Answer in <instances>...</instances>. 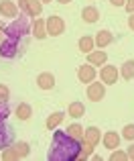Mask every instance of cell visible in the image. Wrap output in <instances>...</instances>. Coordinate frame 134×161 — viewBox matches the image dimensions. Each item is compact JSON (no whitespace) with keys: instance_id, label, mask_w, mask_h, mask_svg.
<instances>
[{"instance_id":"cell-1","label":"cell","mask_w":134,"mask_h":161,"mask_svg":"<svg viewBox=\"0 0 134 161\" xmlns=\"http://www.w3.org/2000/svg\"><path fill=\"white\" fill-rule=\"evenodd\" d=\"M28 29H31V23H28L27 14L12 20L4 29V41L0 43V57L10 59L14 55H18V51L24 47V39L28 35Z\"/></svg>"},{"instance_id":"cell-2","label":"cell","mask_w":134,"mask_h":161,"mask_svg":"<svg viewBox=\"0 0 134 161\" xmlns=\"http://www.w3.org/2000/svg\"><path fill=\"white\" fill-rule=\"evenodd\" d=\"M81 151V141L67 135V130H55L51 139L47 159L49 161H75Z\"/></svg>"},{"instance_id":"cell-3","label":"cell","mask_w":134,"mask_h":161,"mask_svg":"<svg viewBox=\"0 0 134 161\" xmlns=\"http://www.w3.org/2000/svg\"><path fill=\"white\" fill-rule=\"evenodd\" d=\"M28 143L20 141V143H14V145L6 147V149L2 151V159L4 161H14V159H24L28 155Z\"/></svg>"},{"instance_id":"cell-4","label":"cell","mask_w":134,"mask_h":161,"mask_svg":"<svg viewBox=\"0 0 134 161\" xmlns=\"http://www.w3.org/2000/svg\"><path fill=\"white\" fill-rule=\"evenodd\" d=\"M45 27H47V35L59 37L65 33V20L59 14H51L49 19H45Z\"/></svg>"},{"instance_id":"cell-5","label":"cell","mask_w":134,"mask_h":161,"mask_svg":"<svg viewBox=\"0 0 134 161\" xmlns=\"http://www.w3.org/2000/svg\"><path fill=\"white\" fill-rule=\"evenodd\" d=\"M18 8H23L27 16H39L43 12V2L41 0H18Z\"/></svg>"},{"instance_id":"cell-6","label":"cell","mask_w":134,"mask_h":161,"mask_svg":"<svg viewBox=\"0 0 134 161\" xmlns=\"http://www.w3.org/2000/svg\"><path fill=\"white\" fill-rule=\"evenodd\" d=\"M12 139H14V129H12L6 120H0V149L10 147Z\"/></svg>"},{"instance_id":"cell-7","label":"cell","mask_w":134,"mask_h":161,"mask_svg":"<svg viewBox=\"0 0 134 161\" xmlns=\"http://www.w3.org/2000/svg\"><path fill=\"white\" fill-rule=\"evenodd\" d=\"M104 96H106V84H100V82H91L90 86H87V98L91 100V102H100V100H104Z\"/></svg>"},{"instance_id":"cell-8","label":"cell","mask_w":134,"mask_h":161,"mask_svg":"<svg viewBox=\"0 0 134 161\" xmlns=\"http://www.w3.org/2000/svg\"><path fill=\"white\" fill-rule=\"evenodd\" d=\"M118 67L116 65H104L102 69H100V80H102L106 86H110V84H116L118 82Z\"/></svg>"},{"instance_id":"cell-9","label":"cell","mask_w":134,"mask_h":161,"mask_svg":"<svg viewBox=\"0 0 134 161\" xmlns=\"http://www.w3.org/2000/svg\"><path fill=\"white\" fill-rule=\"evenodd\" d=\"M77 80L81 84H91L95 80V67L91 63H85V65L77 67Z\"/></svg>"},{"instance_id":"cell-10","label":"cell","mask_w":134,"mask_h":161,"mask_svg":"<svg viewBox=\"0 0 134 161\" xmlns=\"http://www.w3.org/2000/svg\"><path fill=\"white\" fill-rule=\"evenodd\" d=\"M37 86L41 90H53L55 88V75L51 71H43V74L37 75Z\"/></svg>"},{"instance_id":"cell-11","label":"cell","mask_w":134,"mask_h":161,"mask_svg":"<svg viewBox=\"0 0 134 161\" xmlns=\"http://www.w3.org/2000/svg\"><path fill=\"white\" fill-rule=\"evenodd\" d=\"M0 16H4V19H14V16H18V6H16L12 0H2V2H0Z\"/></svg>"},{"instance_id":"cell-12","label":"cell","mask_w":134,"mask_h":161,"mask_svg":"<svg viewBox=\"0 0 134 161\" xmlns=\"http://www.w3.org/2000/svg\"><path fill=\"white\" fill-rule=\"evenodd\" d=\"M120 135L116 133V130H108V133H104V137H102V143H104V147L106 149H118V145H120Z\"/></svg>"},{"instance_id":"cell-13","label":"cell","mask_w":134,"mask_h":161,"mask_svg":"<svg viewBox=\"0 0 134 161\" xmlns=\"http://www.w3.org/2000/svg\"><path fill=\"white\" fill-rule=\"evenodd\" d=\"M112 41H114V35H112L110 31H106V29H104V31H100V33H95V37H94V43L98 45L100 49L108 47Z\"/></svg>"},{"instance_id":"cell-14","label":"cell","mask_w":134,"mask_h":161,"mask_svg":"<svg viewBox=\"0 0 134 161\" xmlns=\"http://www.w3.org/2000/svg\"><path fill=\"white\" fill-rule=\"evenodd\" d=\"M31 29H33V35H35L39 41H43L45 37H49L47 35V27H45V19H35L33 25H31Z\"/></svg>"},{"instance_id":"cell-15","label":"cell","mask_w":134,"mask_h":161,"mask_svg":"<svg viewBox=\"0 0 134 161\" xmlns=\"http://www.w3.org/2000/svg\"><path fill=\"white\" fill-rule=\"evenodd\" d=\"M100 139H102V137H100V129H98V126H87V129L83 130V141L90 143V145L95 147L100 143Z\"/></svg>"},{"instance_id":"cell-16","label":"cell","mask_w":134,"mask_h":161,"mask_svg":"<svg viewBox=\"0 0 134 161\" xmlns=\"http://www.w3.org/2000/svg\"><path fill=\"white\" fill-rule=\"evenodd\" d=\"M81 19H83V23H87V25H94L95 20H100V10L95 6H85L81 10Z\"/></svg>"},{"instance_id":"cell-17","label":"cell","mask_w":134,"mask_h":161,"mask_svg":"<svg viewBox=\"0 0 134 161\" xmlns=\"http://www.w3.org/2000/svg\"><path fill=\"white\" fill-rule=\"evenodd\" d=\"M106 59H108L106 51H90L87 53V63H91V65H104Z\"/></svg>"},{"instance_id":"cell-18","label":"cell","mask_w":134,"mask_h":161,"mask_svg":"<svg viewBox=\"0 0 134 161\" xmlns=\"http://www.w3.org/2000/svg\"><path fill=\"white\" fill-rule=\"evenodd\" d=\"M63 118H65V114L61 112H53V114H49V118H47V122H45V126H47L49 130H55L57 126L61 125V122H63Z\"/></svg>"},{"instance_id":"cell-19","label":"cell","mask_w":134,"mask_h":161,"mask_svg":"<svg viewBox=\"0 0 134 161\" xmlns=\"http://www.w3.org/2000/svg\"><path fill=\"white\" fill-rule=\"evenodd\" d=\"M67 114H69L71 118H81L83 114H85V106H83V102H71L69 106H67Z\"/></svg>"},{"instance_id":"cell-20","label":"cell","mask_w":134,"mask_h":161,"mask_svg":"<svg viewBox=\"0 0 134 161\" xmlns=\"http://www.w3.org/2000/svg\"><path fill=\"white\" fill-rule=\"evenodd\" d=\"M16 116H18V120H28V118L33 116V108H31V104L20 102L18 106H16Z\"/></svg>"},{"instance_id":"cell-21","label":"cell","mask_w":134,"mask_h":161,"mask_svg":"<svg viewBox=\"0 0 134 161\" xmlns=\"http://www.w3.org/2000/svg\"><path fill=\"white\" fill-rule=\"evenodd\" d=\"M120 74H122V78L126 80V82H130L134 78V59H128V61L122 63V67H120Z\"/></svg>"},{"instance_id":"cell-22","label":"cell","mask_w":134,"mask_h":161,"mask_svg":"<svg viewBox=\"0 0 134 161\" xmlns=\"http://www.w3.org/2000/svg\"><path fill=\"white\" fill-rule=\"evenodd\" d=\"M79 51H81V53H90V51H94V39H91V37L90 35H83L81 37V39H79Z\"/></svg>"},{"instance_id":"cell-23","label":"cell","mask_w":134,"mask_h":161,"mask_svg":"<svg viewBox=\"0 0 134 161\" xmlns=\"http://www.w3.org/2000/svg\"><path fill=\"white\" fill-rule=\"evenodd\" d=\"M67 135H71V137L77 139V141H83V126L77 125V122H73V125L67 126Z\"/></svg>"},{"instance_id":"cell-24","label":"cell","mask_w":134,"mask_h":161,"mask_svg":"<svg viewBox=\"0 0 134 161\" xmlns=\"http://www.w3.org/2000/svg\"><path fill=\"white\" fill-rule=\"evenodd\" d=\"M91 153H94V145H90V143H85V141H81V151H79V157L77 159H87V157H91Z\"/></svg>"},{"instance_id":"cell-25","label":"cell","mask_w":134,"mask_h":161,"mask_svg":"<svg viewBox=\"0 0 134 161\" xmlns=\"http://www.w3.org/2000/svg\"><path fill=\"white\" fill-rule=\"evenodd\" d=\"M110 161H128V153L126 151H120V149H114L110 155Z\"/></svg>"},{"instance_id":"cell-26","label":"cell","mask_w":134,"mask_h":161,"mask_svg":"<svg viewBox=\"0 0 134 161\" xmlns=\"http://www.w3.org/2000/svg\"><path fill=\"white\" fill-rule=\"evenodd\" d=\"M8 114H10V106H8V100H0V120H6Z\"/></svg>"},{"instance_id":"cell-27","label":"cell","mask_w":134,"mask_h":161,"mask_svg":"<svg viewBox=\"0 0 134 161\" xmlns=\"http://www.w3.org/2000/svg\"><path fill=\"white\" fill-rule=\"evenodd\" d=\"M122 139H126V141H134V125H126L122 129Z\"/></svg>"},{"instance_id":"cell-28","label":"cell","mask_w":134,"mask_h":161,"mask_svg":"<svg viewBox=\"0 0 134 161\" xmlns=\"http://www.w3.org/2000/svg\"><path fill=\"white\" fill-rule=\"evenodd\" d=\"M8 96H10L8 88L4 86V84H0V100H8Z\"/></svg>"},{"instance_id":"cell-29","label":"cell","mask_w":134,"mask_h":161,"mask_svg":"<svg viewBox=\"0 0 134 161\" xmlns=\"http://www.w3.org/2000/svg\"><path fill=\"white\" fill-rule=\"evenodd\" d=\"M124 8H126L128 14H132L134 12V0H126V2H124Z\"/></svg>"},{"instance_id":"cell-30","label":"cell","mask_w":134,"mask_h":161,"mask_svg":"<svg viewBox=\"0 0 134 161\" xmlns=\"http://www.w3.org/2000/svg\"><path fill=\"white\" fill-rule=\"evenodd\" d=\"M124 2H126V0H110L112 6H124Z\"/></svg>"},{"instance_id":"cell-31","label":"cell","mask_w":134,"mask_h":161,"mask_svg":"<svg viewBox=\"0 0 134 161\" xmlns=\"http://www.w3.org/2000/svg\"><path fill=\"white\" fill-rule=\"evenodd\" d=\"M126 153H128V159H132V161H134V143L130 145V149H128Z\"/></svg>"},{"instance_id":"cell-32","label":"cell","mask_w":134,"mask_h":161,"mask_svg":"<svg viewBox=\"0 0 134 161\" xmlns=\"http://www.w3.org/2000/svg\"><path fill=\"white\" fill-rule=\"evenodd\" d=\"M128 27H130V31H134V12L130 14V19H128Z\"/></svg>"},{"instance_id":"cell-33","label":"cell","mask_w":134,"mask_h":161,"mask_svg":"<svg viewBox=\"0 0 134 161\" xmlns=\"http://www.w3.org/2000/svg\"><path fill=\"white\" fill-rule=\"evenodd\" d=\"M4 29H6V27H4V25L0 23V43H2V41H4Z\"/></svg>"},{"instance_id":"cell-34","label":"cell","mask_w":134,"mask_h":161,"mask_svg":"<svg viewBox=\"0 0 134 161\" xmlns=\"http://www.w3.org/2000/svg\"><path fill=\"white\" fill-rule=\"evenodd\" d=\"M59 4H69V2H73V0H57Z\"/></svg>"},{"instance_id":"cell-35","label":"cell","mask_w":134,"mask_h":161,"mask_svg":"<svg viewBox=\"0 0 134 161\" xmlns=\"http://www.w3.org/2000/svg\"><path fill=\"white\" fill-rule=\"evenodd\" d=\"M41 2H43V4H49V2H51V0H41Z\"/></svg>"}]
</instances>
